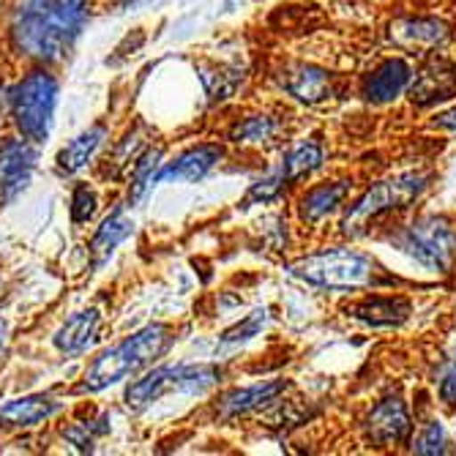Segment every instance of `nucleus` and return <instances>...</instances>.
Masks as SVG:
<instances>
[{
	"label": "nucleus",
	"instance_id": "obj_1",
	"mask_svg": "<svg viewBox=\"0 0 456 456\" xmlns=\"http://www.w3.org/2000/svg\"><path fill=\"white\" fill-rule=\"evenodd\" d=\"M91 0H14L9 36L20 55L36 63L63 61L88 22Z\"/></svg>",
	"mask_w": 456,
	"mask_h": 456
},
{
	"label": "nucleus",
	"instance_id": "obj_2",
	"mask_svg": "<svg viewBox=\"0 0 456 456\" xmlns=\"http://www.w3.org/2000/svg\"><path fill=\"white\" fill-rule=\"evenodd\" d=\"M173 342H175L173 325L156 322V325L137 330L134 337H126L123 342L104 350L99 358H94V363L86 369V375H82L79 391L96 394V391H104L110 386H118L123 380L140 375L145 366H151L156 358L167 353Z\"/></svg>",
	"mask_w": 456,
	"mask_h": 456
},
{
	"label": "nucleus",
	"instance_id": "obj_3",
	"mask_svg": "<svg viewBox=\"0 0 456 456\" xmlns=\"http://www.w3.org/2000/svg\"><path fill=\"white\" fill-rule=\"evenodd\" d=\"M17 132L33 145L45 142L53 129L58 104V79L47 69L28 71L9 96Z\"/></svg>",
	"mask_w": 456,
	"mask_h": 456
},
{
	"label": "nucleus",
	"instance_id": "obj_4",
	"mask_svg": "<svg viewBox=\"0 0 456 456\" xmlns=\"http://www.w3.org/2000/svg\"><path fill=\"white\" fill-rule=\"evenodd\" d=\"M289 273L306 284L328 289H361L378 281L375 260L353 248H328V252L301 257L289 265Z\"/></svg>",
	"mask_w": 456,
	"mask_h": 456
},
{
	"label": "nucleus",
	"instance_id": "obj_5",
	"mask_svg": "<svg viewBox=\"0 0 456 456\" xmlns=\"http://www.w3.org/2000/svg\"><path fill=\"white\" fill-rule=\"evenodd\" d=\"M424 186H427V175H419V173H407V175H396L391 181L375 183L345 214L342 232L353 235V238L363 235L366 227L375 219H380L383 214H391V211H399L404 205H410L424 191Z\"/></svg>",
	"mask_w": 456,
	"mask_h": 456
},
{
	"label": "nucleus",
	"instance_id": "obj_6",
	"mask_svg": "<svg viewBox=\"0 0 456 456\" xmlns=\"http://www.w3.org/2000/svg\"><path fill=\"white\" fill-rule=\"evenodd\" d=\"M216 380H219V369L216 366H205V363H200V366H186V363L159 366V369L148 371L145 378H140L137 383L129 386L126 404L140 410V407H148V404L159 402L164 394H170V391H205Z\"/></svg>",
	"mask_w": 456,
	"mask_h": 456
},
{
	"label": "nucleus",
	"instance_id": "obj_7",
	"mask_svg": "<svg viewBox=\"0 0 456 456\" xmlns=\"http://www.w3.org/2000/svg\"><path fill=\"white\" fill-rule=\"evenodd\" d=\"M402 246L416 260L437 271H448L456 257V235L448 222L437 216H424L416 224H410L402 238Z\"/></svg>",
	"mask_w": 456,
	"mask_h": 456
},
{
	"label": "nucleus",
	"instance_id": "obj_8",
	"mask_svg": "<svg viewBox=\"0 0 456 456\" xmlns=\"http://www.w3.org/2000/svg\"><path fill=\"white\" fill-rule=\"evenodd\" d=\"M33 167H36V148L30 140L20 134V137H6L0 142V202H9L28 189Z\"/></svg>",
	"mask_w": 456,
	"mask_h": 456
},
{
	"label": "nucleus",
	"instance_id": "obj_9",
	"mask_svg": "<svg viewBox=\"0 0 456 456\" xmlns=\"http://www.w3.org/2000/svg\"><path fill=\"white\" fill-rule=\"evenodd\" d=\"M410 102L416 107H432L456 96V63L448 58H432L410 79Z\"/></svg>",
	"mask_w": 456,
	"mask_h": 456
},
{
	"label": "nucleus",
	"instance_id": "obj_10",
	"mask_svg": "<svg viewBox=\"0 0 456 456\" xmlns=\"http://www.w3.org/2000/svg\"><path fill=\"white\" fill-rule=\"evenodd\" d=\"M363 435L369 443L375 445H394L402 443L410 435V416H407V407L399 396H388L380 404L371 407L369 419L363 424Z\"/></svg>",
	"mask_w": 456,
	"mask_h": 456
},
{
	"label": "nucleus",
	"instance_id": "obj_11",
	"mask_svg": "<svg viewBox=\"0 0 456 456\" xmlns=\"http://www.w3.org/2000/svg\"><path fill=\"white\" fill-rule=\"evenodd\" d=\"M222 159L219 145H194L170 164H161L156 183H194L208 175Z\"/></svg>",
	"mask_w": 456,
	"mask_h": 456
},
{
	"label": "nucleus",
	"instance_id": "obj_12",
	"mask_svg": "<svg viewBox=\"0 0 456 456\" xmlns=\"http://www.w3.org/2000/svg\"><path fill=\"white\" fill-rule=\"evenodd\" d=\"M279 79H281V88L304 104H320V102L334 96V82H330V74L325 69H317L309 63L287 66Z\"/></svg>",
	"mask_w": 456,
	"mask_h": 456
},
{
	"label": "nucleus",
	"instance_id": "obj_13",
	"mask_svg": "<svg viewBox=\"0 0 456 456\" xmlns=\"http://www.w3.org/2000/svg\"><path fill=\"white\" fill-rule=\"evenodd\" d=\"M391 41L407 53H429L448 41V28L437 20H399L391 25Z\"/></svg>",
	"mask_w": 456,
	"mask_h": 456
},
{
	"label": "nucleus",
	"instance_id": "obj_14",
	"mask_svg": "<svg viewBox=\"0 0 456 456\" xmlns=\"http://www.w3.org/2000/svg\"><path fill=\"white\" fill-rule=\"evenodd\" d=\"M412 71L407 66V61L402 58H391L386 63H380L375 71H371L363 82V96L371 104H388L396 96H402L410 86Z\"/></svg>",
	"mask_w": 456,
	"mask_h": 456
},
{
	"label": "nucleus",
	"instance_id": "obj_15",
	"mask_svg": "<svg viewBox=\"0 0 456 456\" xmlns=\"http://www.w3.org/2000/svg\"><path fill=\"white\" fill-rule=\"evenodd\" d=\"M347 317L363 322V325H375V328H391V325H402L412 306L407 298L399 296H375V298H363L353 306L345 309Z\"/></svg>",
	"mask_w": 456,
	"mask_h": 456
},
{
	"label": "nucleus",
	"instance_id": "obj_16",
	"mask_svg": "<svg viewBox=\"0 0 456 456\" xmlns=\"http://www.w3.org/2000/svg\"><path fill=\"white\" fill-rule=\"evenodd\" d=\"M284 391H287L284 380H271V383H257V386H248V388H235V391L222 396L219 412L224 419L246 416V412H252V410L273 404Z\"/></svg>",
	"mask_w": 456,
	"mask_h": 456
},
{
	"label": "nucleus",
	"instance_id": "obj_17",
	"mask_svg": "<svg viewBox=\"0 0 456 456\" xmlns=\"http://www.w3.org/2000/svg\"><path fill=\"white\" fill-rule=\"evenodd\" d=\"M99 325H102V314L96 309H82V312H74L55 334V347L66 355H74V353H82L88 350L94 342H96V334H99Z\"/></svg>",
	"mask_w": 456,
	"mask_h": 456
},
{
	"label": "nucleus",
	"instance_id": "obj_18",
	"mask_svg": "<svg viewBox=\"0 0 456 456\" xmlns=\"http://www.w3.org/2000/svg\"><path fill=\"white\" fill-rule=\"evenodd\" d=\"M58 410H61V402L53 396H22V399H14L0 407V424L14 427V429L36 427V424H45L47 419H53Z\"/></svg>",
	"mask_w": 456,
	"mask_h": 456
},
{
	"label": "nucleus",
	"instance_id": "obj_19",
	"mask_svg": "<svg viewBox=\"0 0 456 456\" xmlns=\"http://www.w3.org/2000/svg\"><path fill=\"white\" fill-rule=\"evenodd\" d=\"M350 191V183L347 181H337V183H322V186H314L304 194L301 200V219L306 224H314L320 222L322 216H328L330 211L337 208V205L347 197Z\"/></svg>",
	"mask_w": 456,
	"mask_h": 456
},
{
	"label": "nucleus",
	"instance_id": "obj_20",
	"mask_svg": "<svg viewBox=\"0 0 456 456\" xmlns=\"http://www.w3.org/2000/svg\"><path fill=\"white\" fill-rule=\"evenodd\" d=\"M132 219L123 214V208L118 205V208L102 222V227L96 230V235H94V240H91V255H94V260L96 263H104L115 248L123 243V238H126L129 232H132Z\"/></svg>",
	"mask_w": 456,
	"mask_h": 456
},
{
	"label": "nucleus",
	"instance_id": "obj_21",
	"mask_svg": "<svg viewBox=\"0 0 456 456\" xmlns=\"http://www.w3.org/2000/svg\"><path fill=\"white\" fill-rule=\"evenodd\" d=\"M104 134H107L104 126H94V129H88V132H82L79 137H74V140L58 153V170L66 173V175H71V173H77V170L86 167V164L91 161V156L96 153V148L102 145Z\"/></svg>",
	"mask_w": 456,
	"mask_h": 456
},
{
	"label": "nucleus",
	"instance_id": "obj_22",
	"mask_svg": "<svg viewBox=\"0 0 456 456\" xmlns=\"http://www.w3.org/2000/svg\"><path fill=\"white\" fill-rule=\"evenodd\" d=\"M320 164H322V148L317 142H301L284 156V161L279 164V173L284 175V181H298L314 173Z\"/></svg>",
	"mask_w": 456,
	"mask_h": 456
},
{
	"label": "nucleus",
	"instance_id": "obj_23",
	"mask_svg": "<svg viewBox=\"0 0 456 456\" xmlns=\"http://www.w3.org/2000/svg\"><path fill=\"white\" fill-rule=\"evenodd\" d=\"M276 132H279V126L271 115H252V118H243L230 137L235 142H246V145H263V142H271L276 137Z\"/></svg>",
	"mask_w": 456,
	"mask_h": 456
},
{
	"label": "nucleus",
	"instance_id": "obj_24",
	"mask_svg": "<svg viewBox=\"0 0 456 456\" xmlns=\"http://www.w3.org/2000/svg\"><path fill=\"white\" fill-rule=\"evenodd\" d=\"M159 167H161V151H148V153L137 156L134 173H132V194H129L132 202H137L148 194V189L156 183Z\"/></svg>",
	"mask_w": 456,
	"mask_h": 456
},
{
	"label": "nucleus",
	"instance_id": "obj_25",
	"mask_svg": "<svg viewBox=\"0 0 456 456\" xmlns=\"http://www.w3.org/2000/svg\"><path fill=\"white\" fill-rule=\"evenodd\" d=\"M96 208H99L96 191L88 183H77L74 191H71V208H69L71 222L74 224H88L96 216Z\"/></svg>",
	"mask_w": 456,
	"mask_h": 456
},
{
	"label": "nucleus",
	"instance_id": "obj_26",
	"mask_svg": "<svg viewBox=\"0 0 456 456\" xmlns=\"http://www.w3.org/2000/svg\"><path fill=\"white\" fill-rule=\"evenodd\" d=\"M412 451L416 453H443L445 451V429L437 421H429L421 435L412 443Z\"/></svg>",
	"mask_w": 456,
	"mask_h": 456
},
{
	"label": "nucleus",
	"instance_id": "obj_27",
	"mask_svg": "<svg viewBox=\"0 0 456 456\" xmlns=\"http://www.w3.org/2000/svg\"><path fill=\"white\" fill-rule=\"evenodd\" d=\"M263 322H265V312L248 314L243 322H238L232 330H227V334H224V342H243V339H248V337H255L257 330L263 328Z\"/></svg>",
	"mask_w": 456,
	"mask_h": 456
},
{
	"label": "nucleus",
	"instance_id": "obj_28",
	"mask_svg": "<svg viewBox=\"0 0 456 456\" xmlns=\"http://www.w3.org/2000/svg\"><path fill=\"white\" fill-rule=\"evenodd\" d=\"M440 399L445 404H456V363L445 371L440 380Z\"/></svg>",
	"mask_w": 456,
	"mask_h": 456
},
{
	"label": "nucleus",
	"instance_id": "obj_29",
	"mask_svg": "<svg viewBox=\"0 0 456 456\" xmlns=\"http://www.w3.org/2000/svg\"><path fill=\"white\" fill-rule=\"evenodd\" d=\"M432 126L437 129H448V132H456V107L448 110V112H440L435 120H432Z\"/></svg>",
	"mask_w": 456,
	"mask_h": 456
},
{
	"label": "nucleus",
	"instance_id": "obj_30",
	"mask_svg": "<svg viewBox=\"0 0 456 456\" xmlns=\"http://www.w3.org/2000/svg\"><path fill=\"white\" fill-rule=\"evenodd\" d=\"M118 4H132V0H118Z\"/></svg>",
	"mask_w": 456,
	"mask_h": 456
}]
</instances>
